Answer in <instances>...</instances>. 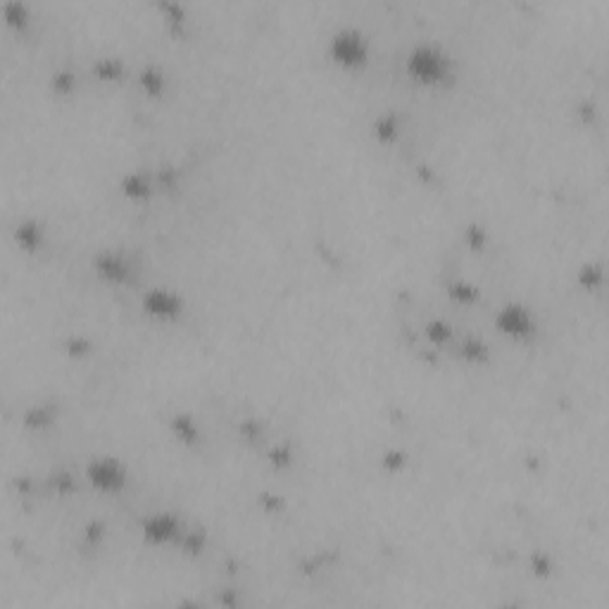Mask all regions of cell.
<instances>
[{"instance_id":"obj_1","label":"cell","mask_w":609,"mask_h":609,"mask_svg":"<svg viewBox=\"0 0 609 609\" xmlns=\"http://www.w3.org/2000/svg\"><path fill=\"white\" fill-rule=\"evenodd\" d=\"M410 67L422 79H441L443 57L436 55L433 50H415V55L410 57Z\"/></svg>"},{"instance_id":"obj_2","label":"cell","mask_w":609,"mask_h":609,"mask_svg":"<svg viewBox=\"0 0 609 609\" xmlns=\"http://www.w3.org/2000/svg\"><path fill=\"white\" fill-rule=\"evenodd\" d=\"M334 50L338 60H345V62H357L360 57H364V45L360 36H353V33H338L334 40Z\"/></svg>"},{"instance_id":"obj_3","label":"cell","mask_w":609,"mask_h":609,"mask_svg":"<svg viewBox=\"0 0 609 609\" xmlns=\"http://www.w3.org/2000/svg\"><path fill=\"white\" fill-rule=\"evenodd\" d=\"M500 324H503V329L512 331V334H526V331L531 329L529 314L519 307H507L505 312L500 314Z\"/></svg>"},{"instance_id":"obj_4","label":"cell","mask_w":609,"mask_h":609,"mask_svg":"<svg viewBox=\"0 0 609 609\" xmlns=\"http://www.w3.org/2000/svg\"><path fill=\"white\" fill-rule=\"evenodd\" d=\"M91 478L96 483H110V485H117V481H119V471H117V466H112V464H98V466H93V471H91Z\"/></svg>"},{"instance_id":"obj_5","label":"cell","mask_w":609,"mask_h":609,"mask_svg":"<svg viewBox=\"0 0 609 609\" xmlns=\"http://www.w3.org/2000/svg\"><path fill=\"white\" fill-rule=\"evenodd\" d=\"M169 302H174V300L169 295H162V293H155V295L148 297V307H150V309H162V312L174 309V307H169Z\"/></svg>"}]
</instances>
